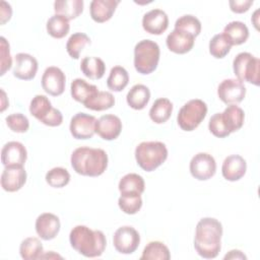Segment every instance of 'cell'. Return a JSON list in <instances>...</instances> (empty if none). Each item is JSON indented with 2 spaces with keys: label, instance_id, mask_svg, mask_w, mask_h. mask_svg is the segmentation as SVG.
I'll return each instance as SVG.
<instances>
[{
  "label": "cell",
  "instance_id": "35",
  "mask_svg": "<svg viewBox=\"0 0 260 260\" xmlns=\"http://www.w3.org/2000/svg\"><path fill=\"white\" fill-rule=\"evenodd\" d=\"M129 82V74L127 70L122 66H114L107 79V86L113 91L123 90Z\"/></svg>",
  "mask_w": 260,
  "mask_h": 260
},
{
  "label": "cell",
  "instance_id": "44",
  "mask_svg": "<svg viewBox=\"0 0 260 260\" xmlns=\"http://www.w3.org/2000/svg\"><path fill=\"white\" fill-rule=\"evenodd\" d=\"M253 0H231L229 2L230 8L235 13H244L249 10Z\"/></svg>",
  "mask_w": 260,
  "mask_h": 260
},
{
  "label": "cell",
  "instance_id": "7",
  "mask_svg": "<svg viewBox=\"0 0 260 260\" xmlns=\"http://www.w3.org/2000/svg\"><path fill=\"white\" fill-rule=\"evenodd\" d=\"M29 113L44 125L50 127L60 126L63 122L62 113L54 108L50 100L43 94H37L29 104Z\"/></svg>",
  "mask_w": 260,
  "mask_h": 260
},
{
  "label": "cell",
  "instance_id": "28",
  "mask_svg": "<svg viewBox=\"0 0 260 260\" xmlns=\"http://www.w3.org/2000/svg\"><path fill=\"white\" fill-rule=\"evenodd\" d=\"M80 70L89 79H101L106 72L105 62L98 57H84L80 63Z\"/></svg>",
  "mask_w": 260,
  "mask_h": 260
},
{
  "label": "cell",
  "instance_id": "36",
  "mask_svg": "<svg viewBox=\"0 0 260 260\" xmlns=\"http://www.w3.org/2000/svg\"><path fill=\"white\" fill-rule=\"evenodd\" d=\"M89 37L84 32H74L66 43V51L72 59H78L85 46L90 45Z\"/></svg>",
  "mask_w": 260,
  "mask_h": 260
},
{
  "label": "cell",
  "instance_id": "22",
  "mask_svg": "<svg viewBox=\"0 0 260 260\" xmlns=\"http://www.w3.org/2000/svg\"><path fill=\"white\" fill-rule=\"evenodd\" d=\"M120 3L119 0H92L89 6L90 17L98 23L110 20Z\"/></svg>",
  "mask_w": 260,
  "mask_h": 260
},
{
  "label": "cell",
  "instance_id": "21",
  "mask_svg": "<svg viewBox=\"0 0 260 260\" xmlns=\"http://www.w3.org/2000/svg\"><path fill=\"white\" fill-rule=\"evenodd\" d=\"M168 49L175 54H186L194 46L195 38L188 32L175 28L166 40Z\"/></svg>",
  "mask_w": 260,
  "mask_h": 260
},
{
  "label": "cell",
  "instance_id": "25",
  "mask_svg": "<svg viewBox=\"0 0 260 260\" xmlns=\"http://www.w3.org/2000/svg\"><path fill=\"white\" fill-rule=\"evenodd\" d=\"M150 100V90L144 84L133 85L127 93L126 101L130 108L134 110H142L146 107Z\"/></svg>",
  "mask_w": 260,
  "mask_h": 260
},
{
  "label": "cell",
  "instance_id": "26",
  "mask_svg": "<svg viewBox=\"0 0 260 260\" xmlns=\"http://www.w3.org/2000/svg\"><path fill=\"white\" fill-rule=\"evenodd\" d=\"M54 11L68 20L78 17L83 11L82 0H57L54 2Z\"/></svg>",
  "mask_w": 260,
  "mask_h": 260
},
{
  "label": "cell",
  "instance_id": "16",
  "mask_svg": "<svg viewBox=\"0 0 260 260\" xmlns=\"http://www.w3.org/2000/svg\"><path fill=\"white\" fill-rule=\"evenodd\" d=\"M122 131L121 119L113 114L102 116L95 122V133L104 140H114L118 138Z\"/></svg>",
  "mask_w": 260,
  "mask_h": 260
},
{
  "label": "cell",
  "instance_id": "10",
  "mask_svg": "<svg viewBox=\"0 0 260 260\" xmlns=\"http://www.w3.org/2000/svg\"><path fill=\"white\" fill-rule=\"evenodd\" d=\"M189 169L193 178L199 181H206L214 176L216 162L211 154L199 152L192 157Z\"/></svg>",
  "mask_w": 260,
  "mask_h": 260
},
{
  "label": "cell",
  "instance_id": "30",
  "mask_svg": "<svg viewBox=\"0 0 260 260\" xmlns=\"http://www.w3.org/2000/svg\"><path fill=\"white\" fill-rule=\"evenodd\" d=\"M118 188L121 194H125V193L142 194L145 189V183L143 178L140 175L135 173H130L121 178Z\"/></svg>",
  "mask_w": 260,
  "mask_h": 260
},
{
  "label": "cell",
  "instance_id": "45",
  "mask_svg": "<svg viewBox=\"0 0 260 260\" xmlns=\"http://www.w3.org/2000/svg\"><path fill=\"white\" fill-rule=\"evenodd\" d=\"M12 15V8L9 3L5 1H1V8H0V18H1V24H5Z\"/></svg>",
  "mask_w": 260,
  "mask_h": 260
},
{
  "label": "cell",
  "instance_id": "3",
  "mask_svg": "<svg viewBox=\"0 0 260 260\" xmlns=\"http://www.w3.org/2000/svg\"><path fill=\"white\" fill-rule=\"evenodd\" d=\"M69 242L75 251L87 258L101 256L107 246L106 236L102 231L91 230L81 224L71 230Z\"/></svg>",
  "mask_w": 260,
  "mask_h": 260
},
{
  "label": "cell",
  "instance_id": "27",
  "mask_svg": "<svg viewBox=\"0 0 260 260\" xmlns=\"http://www.w3.org/2000/svg\"><path fill=\"white\" fill-rule=\"evenodd\" d=\"M173 112V104L169 99L159 98L154 101L150 110L149 118L155 124H162L167 122Z\"/></svg>",
  "mask_w": 260,
  "mask_h": 260
},
{
  "label": "cell",
  "instance_id": "2",
  "mask_svg": "<svg viewBox=\"0 0 260 260\" xmlns=\"http://www.w3.org/2000/svg\"><path fill=\"white\" fill-rule=\"evenodd\" d=\"M71 167L79 175L99 177L108 167V154L102 148L81 146L71 154Z\"/></svg>",
  "mask_w": 260,
  "mask_h": 260
},
{
  "label": "cell",
  "instance_id": "38",
  "mask_svg": "<svg viewBox=\"0 0 260 260\" xmlns=\"http://www.w3.org/2000/svg\"><path fill=\"white\" fill-rule=\"evenodd\" d=\"M175 28L188 32L194 38H196L201 32V22L196 16L191 14H186L179 17L176 20Z\"/></svg>",
  "mask_w": 260,
  "mask_h": 260
},
{
  "label": "cell",
  "instance_id": "17",
  "mask_svg": "<svg viewBox=\"0 0 260 260\" xmlns=\"http://www.w3.org/2000/svg\"><path fill=\"white\" fill-rule=\"evenodd\" d=\"M35 226L36 232L41 239L50 241L56 238V236L59 234L61 223L57 215L51 212H45L37 217Z\"/></svg>",
  "mask_w": 260,
  "mask_h": 260
},
{
  "label": "cell",
  "instance_id": "1",
  "mask_svg": "<svg viewBox=\"0 0 260 260\" xmlns=\"http://www.w3.org/2000/svg\"><path fill=\"white\" fill-rule=\"evenodd\" d=\"M222 225L213 217L201 218L195 230L194 248L205 259L215 258L221 249Z\"/></svg>",
  "mask_w": 260,
  "mask_h": 260
},
{
  "label": "cell",
  "instance_id": "11",
  "mask_svg": "<svg viewBox=\"0 0 260 260\" xmlns=\"http://www.w3.org/2000/svg\"><path fill=\"white\" fill-rule=\"evenodd\" d=\"M217 95L219 100L226 105H237L244 100L246 87L239 79H224L217 87Z\"/></svg>",
  "mask_w": 260,
  "mask_h": 260
},
{
  "label": "cell",
  "instance_id": "9",
  "mask_svg": "<svg viewBox=\"0 0 260 260\" xmlns=\"http://www.w3.org/2000/svg\"><path fill=\"white\" fill-rule=\"evenodd\" d=\"M140 244V236L138 232L130 226L124 225L119 228L113 236V245L121 254H132Z\"/></svg>",
  "mask_w": 260,
  "mask_h": 260
},
{
  "label": "cell",
  "instance_id": "6",
  "mask_svg": "<svg viewBox=\"0 0 260 260\" xmlns=\"http://www.w3.org/2000/svg\"><path fill=\"white\" fill-rule=\"evenodd\" d=\"M207 114V105L199 99L190 100L179 111L177 122L184 131L195 130L204 120Z\"/></svg>",
  "mask_w": 260,
  "mask_h": 260
},
{
  "label": "cell",
  "instance_id": "13",
  "mask_svg": "<svg viewBox=\"0 0 260 260\" xmlns=\"http://www.w3.org/2000/svg\"><path fill=\"white\" fill-rule=\"evenodd\" d=\"M66 76L64 72L56 67L50 66L46 68L42 76L43 89L52 96L61 95L65 90Z\"/></svg>",
  "mask_w": 260,
  "mask_h": 260
},
{
  "label": "cell",
  "instance_id": "4",
  "mask_svg": "<svg viewBox=\"0 0 260 260\" xmlns=\"http://www.w3.org/2000/svg\"><path fill=\"white\" fill-rule=\"evenodd\" d=\"M168 158V148L160 141H143L135 148L137 165L146 172H152Z\"/></svg>",
  "mask_w": 260,
  "mask_h": 260
},
{
  "label": "cell",
  "instance_id": "14",
  "mask_svg": "<svg viewBox=\"0 0 260 260\" xmlns=\"http://www.w3.org/2000/svg\"><path fill=\"white\" fill-rule=\"evenodd\" d=\"M27 158L24 145L18 141H9L2 147L1 162L4 167H23Z\"/></svg>",
  "mask_w": 260,
  "mask_h": 260
},
{
  "label": "cell",
  "instance_id": "33",
  "mask_svg": "<svg viewBox=\"0 0 260 260\" xmlns=\"http://www.w3.org/2000/svg\"><path fill=\"white\" fill-rule=\"evenodd\" d=\"M171 258L169 248L159 241L149 242L143 249L141 260H169Z\"/></svg>",
  "mask_w": 260,
  "mask_h": 260
},
{
  "label": "cell",
  "instance_id": "43",
  "mask_svg": "<svg viewBox=\"0 0 260 260\" xmlns=\"http://www.w3.org/2000/svg\"><path fill=\"white\" fill-rule=\"evenodd\" d=\"M1 43V73L0 75H4L6 71L11 68L12 65V58L10 55V48L9 43L6 41L4 37L0 38Z\"/></svg>",
  "mask_w": 260,
  "mask_h": 260
},
{
  "label": "cell",
  "instance_id": "34",
  "mask_svg": "<svg viewBox=\"0 0 260 260\" xmlns=\"http://www.w3.org/2000/svg\"><path fill=\"white\" fill-rule=\"evenodd\" d=\"M46 28L51 37L55 39H62L69 32V20L62 15L54 14L48 19Z\"/></svg>",
  "mask_w": 260,
  "mask_h": 260
},
{
  "label": "cell",
  "instance_id": "24",
  "mask_svg": "<svg viewBox=\"0 0 260 260\" xmlns=\"http://www.w3.org/2000/svg\"><path fill=\"white\" fill-rule=\"evenodd\" d=\"M222 121L230 133L236 132L242 128L245 121V113L237 105H229L221 113Z\"/></svg>",
  "mask_w": 260,
  "mask_h": 260
},
{
  "label": "cell",
  "instance_id": "48",
  "mask_svg": "<svg viewBox=\"0 0 260 260\" xmlns=\"http://www.w3.org/2000/svg\"><path fill=\"white\" fill-rule=\"evenodd\" d=\"M1 93H2V108H1V112H3V111L8 107L9 104L5 103V101H6V94H5V92H4L3 89H1Z\"/></svg>",
  "mask_w": 260,
  "mask_h": 260
},
{
  "label": "cell",
  "instance_id": "19",
  "mask_svg": "<svg viewBox=\"0 0 260 260\" xmlns=\"http://www.w3.org/2000/svg\"><path fill=\"white\" fill-rule=\"evenodd\" d=\"M26 182V172L23 167H5L1 175V187L6 192H16Z\"/></svg>",
  "mask_w": 260,
  "mask_h": 260
},
{
  "label": "cell",
  "instance_id": "39",
  "mask_svg": "<svg viewBox=\"0 0 260 260\" xmlns=\"http://www.w3.org/2000/svg\"><path fill=\"white\" fill-rule=\"evenodd\" d=\"M232 45L225 39L223 34H217L209 42V53L216 59L224 58L231 51Z\"/></svg>",
  "mask_w": 260,
  "mask_h": 260
},
{
  "label": "cell",
  "instance_id": "20",
  "mask_svg": "<svg viewBox=\"0 0 260 260\" xmlns=\"http://www.w3.org/2000/svg\"><path fill=\"white\" fill-rule=\"evenodd\" d=\"M247 171V162L239 154H232L224 158L221 167L222 177L231 182L239 181Z\"/></svg>",
  "mask_w": 260,
  "mask_h": 260
},
{
  "label": "cell",
  "instance_id": "18",
  "mask_svg": "<svg viewBox=\"0 0 260 260\" xmlns=\"http://www.w3.org/2000/svg\"><path fill=\"white\" fill-rule=\"evenodd\" d=\"M168 26L169 17L161 9H151L142 17V27L150 35L159 36L167 30Z\"/></svg>",
  "mask_w": 260,
  "mask_h": 260
},
{
  "label": "cell",
  "instance_id": "46",
  "mask_svg": "<svg viewBox=\"0 0 260 260\" xmlns=\"http://www.w3.org/2000/svg\"><path fill=\"white\" fill-rule=\"evenodd\" d=\"M223 259H247L246 255L240 251V250H231L224 257Z\"/></svg>",
  "mask_w": 260,
  "mask_h": 260
},
{
  "label": "cell",
  "instance_id": "42",
  "mask_svg": "<svg viewBox=\"0 0 260 260\" xmlns=\"http://www.w3.org/2000/svg\"><path fill=\"white\" fill-rule=\"evenodd\" d=\"M208 129L210 133H212L215 137L218 138H224L231 134L222 121L221 113H216L213 116H211L208 122Z\"/></svg>",
  "mask_w": 260,
  "mask_h": 260
},
{
  "label": "cell",
  "instance_id": "23",
  "mask_svg": "<svg viewBox=\"0 0 260 260\" xmlns=\"http://www.w3.org/2000/svg\"><path fill=\"white\" fill-rule=\"evenodd\" d=\"M225 39L232 46L244 44L249 38V29L242 21H231L228 23L222 31Z\"/></svg>",
  "mask_w": 260,
  "mask_h": 260
},
{
  "label": "cell",
  "instance_id": "15",
  "mask_svg": "<svg viewBox=\"0 0 260 260\" xmlns=\"http://www.w3.org/2000/svg\"><path fill=\"white\" fill-rule=\"evenodd\" d=\"M39 64L37 59L27 53H18L14 57L13 75L21 80H31L35 78Z\"/></svg>",
  "mask_w": 260,
  "mask_h": 260
},
{
  "label": "cell",
  "instance_id": "8",
  "mask_svg": "<svg viewBox=\"0 0 260 260\" xmlns=\"http://www.w3.org/2000/svg\"><path fill=\"white\" fill-rule=\"evenodd\" d=\"M260 60L251 53H239L233 61L234 73L240 81H246L254 85H259Z\"/></svg>",
  "mask_w": 260,
  "mask_h": 260
},
{
  "label": "cell",
  "instance_id": "49",
  "mask_svg": "<svg viewBox=\"0 0 260 260\" xmlns=\"http://www.w3.org/2000/svg\"><path fill=\"white\" fill-rule=\"evenodd\" d=\"M62 258L60 255H58V254H55L53 251H50V253H48V254H43L42 255V257L41 258Z\"/></svg>",
  "mask_w": 260,
  "mask_h": 260
},
{
  "label": "cell",
  "instance_id": "47",
  "mask_svg": "<svg viewBox=\"0 0 260 260\" xmlns=\"http://www.w3.org/2000/svg\"><path fill=\"white\" fill-rule=\"evenodd\" d=\"M258 13H259V10L257 9V10L254 12V14H253V16H252V18H251V20H252V22H253V24H254V26L256 27L257 30H259V27H258V24H259V22H258Z\"/></svg>",
  "mask_w": 260,
  "mask_h": 260
},
{
  "label": "cell",
  "instance_id": "41",
  "mask_svg": "<svg viewBox=\"0 0 260 260\" xmlns=\"http://www.w3.org/2000/svg\"><path fill=\"white\" fill-rule=\"evenodd\" d=\"M8 128L15 133H25L29 128V121L26 116L20 113H14L5 118Z\"/></svg>",
  "mask_w": 260,
  "mask_h": 260
},
{
  "label": "cell",
  "instance_id": "29",
  "mask_svg": "<svg viewBox=\"0 0 260 260\" xmlns=\"http://www.w3.org/2000/svg\"><path fill=\"white\" fill-rule=\"evenodd\" d=\"M96 91H99V89L95 85L90 84L81 78H75L70 85V92L73 100L81 104H84Z\"/></svg>",
  "mask_w": 260,
  "mask_h": 260
},
{
  "label": "cell",
  "instance_id": "12",
  "mask_svg": "<svg viewBox=\"0 0 260 260\" xmlns=\"http://www.w3.org/2000/svg\"><path fill=\"white\" fill-rule=\"evenodd\" d=\"M96 119L85 113L75 114L70 121L69 130L73 138L79 140L89 139L95 133Z\"/></svg>",
  "mask_w": 260,
  "mask_h": 260
},
{
  "label": "cell",
  "instance_id": "5",
  "mask_svg": "<svg viewBox=\"0 0 260 260\" xmlns=\"http://www.w3.org/2000/svg\"><path fill=\"white\" fill-rule=\"evenodd\" d=\"M160 50L154 41L142 40L134 48V67L140 74L146 75L153 72L159 61Z\"/></svg>",
  "mask_w": 260,
  "mask_h": 260
},
{
  "label": "cell",
  "instance_id": "37",
  "mask_svg": "<svg viewBox=\"0 0 260 260\" xmlns=\"http://www.w3.org/2000/svg\"><path fill=\"white\" fill-rule=\"evenodd\" d=\"M120 209L126 214L137 213L142 206L141 194L138 193H125L121 194L118 199Z\"/></svg>",
  "mask_w": 260,
  "mask_h": 260
},
{
  "label": "cell",
  "instance_id": "40",
  "mask_svg": "<svg viewBox=\"0 0 260 260\" xmlns=\"http://www.w3.org/2000/svg\"><path fill=\"white\" fill-rule=\"evenodd\" d=\"M46 182L53 188H63L70 181L69 172L61 167L51 169L46 174Z\"/></svg>",
  "mask_w": 260,
  "mask_h": 260
},
{
  "label": "cell",
  "instance_id": "32",
  "mask_svg": "<svg viewBox=\"0 0 260 260\" xmlns=\"http://www.w3.org/2000/svg\"><path fill=\"white\" fill-rule=\"evenodd\" d=\"M83 105L86 109L91 111H105L115 105V98L109 91L99 90Z\"/></svg>",
  "mask_w": 260,
  "mask_h": 260
},
{
  "label": "cell",
  "instance_id": "31",
  "mask_svg": "<svg viewBox=\"0 0 260 260\" xmlns=\"http://www.w3.org/2000/svg\"><path fill=\"white\" fill-rule=\"evenodd\" d=\"M19 253L24 260L40 259L44 253L42 242L36 237L26 238L19 246Z\"/></svg>",
  "mask_w": 260,
  "mask_h": 260
}]
</instances>
